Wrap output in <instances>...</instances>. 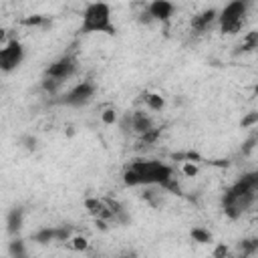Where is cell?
Instances as JSON below:
<instances>
[{"instance_id":"obj_1","label":"cell","mask_w":258,"mask_h":258,"mask_svg":"<svg viewBox=\"0 0 258 258\" xmlns=\"http://www.w3.org/2000/svg\"><path fill=\"white\" fill-rule=\"evenodd\" d=\"M171 167L155 161V159H139L133 161L129 165V169L123 173V181L129 187H137V185H163V187H175L173 177H171Z\"/></svg>"},{"instance_id":"obj_2","label":"cell","mask_w":258,"mask_h":258,"mask_svg":"<svg viewBox=\"0 0 258 258\" xmlns=\"http://www.w3.org/2000/svg\"><path fill=\"white\" fill-rule=\"evenodd\" d=\"M258 194V171L246 173L224 194V212L230 218L242 216L256 200Z\"/></svg>"},{"instance_id":"obj_3","label":"cell","mask_w":258,"mask_h":258,"mask_svg":"<svg viewBox=\"0 0 258 258\" xmlns=\"http://www.w3.org/2000/svg\"><path fill=\"white\" fill-rule=\"evenodd\" d=\"M81 30L85 34L91 32H105V34H115V24L111 18V6L105 2H91L85 6L83 12V24Z\"/></svg>"},{"instance_id":"obj_4","label":"cell","mask_w":258,"mask_h":258,"mask_svg":"<svg viewBox=\"0 0 258 258\" xmlns=\"http://www.w3.org/2000/svg\"><path fill=\"white\" fill-rule=\"evenodd\" d=\"M246 10L248 4L246 2H230L224 6V10L218 16V26L224 34H236L246 20Z\"/></svg>"},{"instance_id":"obj_5","label":"cell","mask_w":258,"mask_h":258,"mask_svg":"<svg viewBox=\"0 0 258 258\" xmlns=\"http://www.w3.org/2000/svg\"><path fill=\"white\" fill-rule=\"evenodd\" d=\"M22 60H24V46L20 44V40L16 38L8 40L0 50V69L4 73H12L20 67Z\"/></svg>"},{"instance_id":"obj_6","label":"cell","mask_w":258,"mask_h":258,"mask_svg":"<svg viewBox=\"0 0 258 258\" xmlns=\"http://www.w3.org/2000/svg\"><path fill=\"white\" fill-rule=\"evenodd\" d=\"M75 69H77L75 56L64 54V56L56 58V60L46 69V77L52 79V81H56V83H62V81H67V79L75 73Z\"/></svg>"},{"instance_id":"obj_7","label":"cell","mask_w":258,"mask_h":258,"mask_svg":"<svg viewBox=\"0 0 258 258\" xmlns=\"http://www.w3.org/2000/svg\"><path fill=\"white\" fill-rule=\"evenodd\" d=\"M95 91H97L95 83H91V81H83V83H79L77 87H73V89L64 95L62 101H64L67 105L81 107V105H87V103L95 97Z\"/></svg>"},{"instance_id":"obj_8","label":"cell","mask_w":258,"mask_h":258,"mask_svg":"<svg viewBox=\"0 0 258 258\" xmlns=\"http://www.w3.org/2000/svg\"><path fill=\"white\" fill-rule=\"evenodd\" d=\"M175 10V4L167 2V0H153L151 4H147V14L151 16V20H167Z\"/></svg>"},{"instance_id":"obj_9","label":"cell","mask_w":258,"mask_h":258,"mask_svg":"<svg viewBox=\"0 0 258 258\" xmlns=\"http://www.w3.org/2000/svg\"><path fill=\"white\" fill-rule=\"evenodd\" d=\"M218 16H220V14H218L214 8L196 14V16L191 18V30H196V32H206L214 22H218Z\"/></svg>"},{"instance_id":"obj_10","label":"cell","mask_w":258,"mask_h":258,"mask_svg":"<svg viewBox=\"0 0 258 258\" xmlns=\"http://www.w3.org/2000/svg\"><path fill=\"white\" fill-rule=\"evenodd\" d=\"M131 127H133L139 135H145L147 131L155 129V127H153L151 117H149V115H145L143 111H135V113L131 115Z\"/></svg>"},{"instance_id":"obj_11","label":"cell","mask_w":258,"mask_h":258,"mask_svg":"<svg viewBox=\"0 0 258 258\" xmlns=\"http://www.w3.org/2000/svg\"><path fill=\"white\" fill-rule=\"evenodd\" d=\"M22 222H24V212H22V208H12V210L8 212V218H6L8 232H10V234H16V232L22 228Z\"/></svg>"},{"instance_id":"obj_12","label":"cell","mask_w":258,"mask_h":258,"mask_svg":"<svg viewBox=\"0 0 258 258\" xmlns=\"http://www.w3.org/2000/svg\"><path fill=\"white\" fill-rule=\"evenodd\" d=\"M56 240V228H40L36 234H34V242L38 244H48V242H54Z\"/></svg>"},{"instance_id":"obj_13","label":"cell","mask_w":258,"mask_h":258,"mask_svg":"<svg viewBox=\"0 0 258 258\" xmlns=\"http://www.w3.org/2000/svg\"><path fill=\"white\" fill-rule=\"evenodd\" d=\"M189 234H191V240H194V242H198V244H210V242L214 240L212 232H210V230H206V228H202V226H196Z\"/></svg>"},{"instance_id":"obj_14","label":"cell","mask_w":258,"mask_h":258,"mask_svg":"<svg viewBox=\"0 0 258 258\" xmlns=\"http://www.w3.org/2000/svg\"><path fill=\"white\" fill-rule=\"evenodd\" d=\"M145 103H147V107L151 111H161L163 105H165V99L161 95H157V93H147L145 95Z\"/></svg>"},{"instance_id":"obj_15","label":"cell","mask_w":258,"mask_h":258,"mask_svg":"<svg viewBox=\"0 0 258 258\" xmlns=\"http://www.w3.org/2000/svg\"><path fill=\"white\" fill-rule=\"evenodd\" d=\"M240 250L244 254V258H250L254 252H258V238H246L240 242Z\"/></svg>"},{"instance_id":"obj_16","label":"cell","mask_w":258,"mask_h":258,"mask_svg":"<svg viewBox=\"0 0 258 258\" xmlns=\"http://www.w3.org/2000/svg\"><path fill=\"white\" fill-rule=\"evenodd\" d=\"M8 252H10V258L26 256V250H24V244H22V240H12V242H10V246H8Z\"/></svg>"},{"instance_id":"obj_17","label":"cell","mask_w":258,"mask_h":258,"mask_svg":"<svg viewBox=\"0 0 258 258\" xmlns=\"http://www.w3.org/2000/svg\"><path fill=\"white\" fill-rule=\"evenodd\" d=\"M69 242H71V248L77 250V252H85L89 248V240L85 236H73Z\"/></svg>"},{"instance_id":"obj_18","label":"cell","mask_w":258,"mask_h":258,"mask_svg":"<svg viewBox=\"0 0 258 258\" xmlns=\"http://www.w3.org/2000/svg\"><path fill=\"white\" fill-rule=\"evenodd\" d=\"M240 48H242V50H252V48H258V32H250V34L244 38V42L240 44Z\"/></svg>"},{"instance_id":"obj_19","label":"cell","mask_w":258,"mask_h":258,"mask_svg":"<svg viewBox=\"0 0 258 258\" xmlns=\"http://www.w3.org/2000/svg\"><path fill=\"white\" fill-rule=\"evenodd\" d=\"M240 125H242V127H254V125H258V111H250V113H246V115L242 117Z\"/></svg>"},{"instance_id":"obj_20","label":"cell","mask_w":258,"mask_h":258,"mask_svg":"<svg viewBox=\"0 0 258 258\" xmlns=\"http://www.w3.org/2000/svg\"><path fill=\"white\" fill-rule=\"evenodd\" d=\"M101 121H103L105 125L117 123V111H115V109H105V111L101 113Z\"/></svg>"},{"instance_id":"obj_21","label":"cell","mask_w":258,"mask_h":258,"mask_svg":"<svg viewBox=\"0 0 258 258\" xmlns=\"http://www.w3.org/2000/svg\"><path fill=\"white\" fill-rule=\"evenodd\" d=\"M181 171H183L185 177H196L200 169H198V165H196L194 161H185V163L181 165Z\"/></svg>"},{"instance_id":"obj_22","label":"cell","mask_w":258,"mask_h":258,"mask_svg":"<svg viewBox=\"0 0 258 258\" xmlns=\"http://www.w3.org/2000/svg\"><path fill=\"white\" fill-rule=\"evenodd\" d=\"M44 22H46V18L42 14H32V16L22 20V24H26V26H38V24H44Z\"/></svg>"},{"instance_id":"obj_23","label":"cell","mask_w":258,"mask_h":258,"mask_svg":"<svg viewBox=\"0 0 258 258\" xmlns=\"http://www.w3.org/2000/svg\"><path fill=\"white\" fill-rule=\"evenodd\" d=\"M157 137H159V129H151V131H147L145 135H141V143L151 145V143H155V141H157Z\"/></svg>"},{"instance_id":"obj_24","label":"cell","mask_w":258,"mask_h":258,"mask_svg":"<svg viewBox=\"0 0 258 258\" xmlns=\"http://www.w3.org/2000/svg\"><path fill=\"white\" fill-rule=\"evenodd\" d=\"M228 254H230V250L226 244H218L214 248V258H228Z\"/></svg>"},{"instance_id":"obj_25","label":"cell","mask_w":258,"mask_h":258,"mask_svg":"<svg viewBox=\"0 0 258 258\" xmlns=\"http://www.w3.org/2000/svg\"><path fill=\"white\" fill-rule=\"evenodd\" d=\"M121 258H137V256H135V254H133V252H131V254H123V256H121Z\"/></svg>"},{"instance_id":"obj_26","label":"cell","mask_w":258,"mask_h":258,"mask_svg":"<svg viewBox=\"0 0 258 258\" xmlns=\"http://www.w3.org/2000/svg\"><path fill=\"white\" fill-rule=\"evenodd\" d=\"M18 258H26V256H18Z\"/></svg>"},{"instance_id":"obj_27","label":"cell","mask_w":258,"mask_h":258,"mask_svg":"<svg viewBox=\"0 0 258 258\" xmlns=\"http://www.w3.org/2000/svg\"><path fill=\"white\" fill-rule=\"evenodd\" d=\"M256 93H258V85H256Z\"/></svg>"}]
</instances>
